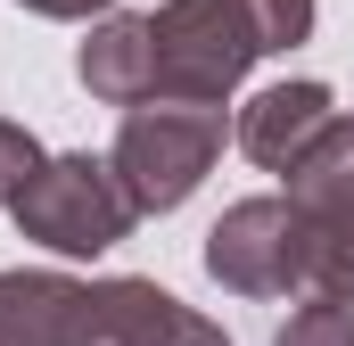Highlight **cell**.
Segmentation results:
<instances>
[{
	"mask_svg": "<svg viewBox=\"0 0 354 346\" xmlns=\"http://www.w3.org/2000/svg\"><path fill=\"white\" fill-rule=\"evenodd\" d=\"M149 33H157V99L223 107L239 75L272 58V25L256 0H165L149 17Z\"/></svg>",
	"mask_w": 354,
	"mask_h": 346,
	"instance_id": "obj_1",
	"label": "cell"
},
{
	"mask_svg": "<svg viewBox=\"0 0 354 346\" xmlns=\"http://www.w3.org/2000/svg\"><path fill=\"white\" fill-rule=\"evenodd\" d=\"M8 223L33 248H50V256H107L115 239H132L140 206L124 198V181H115L107 157L75 149V157H41V165L17 181Z\"/></svg>",
	"mask_w": 354,
	"mask_h": 346,
	"instance_id": "obj_2",
	"label": "cell"
},
{
	"mask_svg": "<svg viewBox=\"0 0 354 346\" xmlns=\"http://www.w3.org/2000/svg\"><path fill=\"white\" fill-rule=\"evenodd\" d=\"M214 157H223V107H206V99H140V107H124V132L107 149V165H115L124 198L140 215H174L214 173Z\"/></svg>",
	"mask_w": 354,
	"mask_h": 346,
	"instance_id": "obj_3",
	"label": "cell"
},
{
	"mask_svg": "<svg viewBox=\"0 0 354 346\" xmlns=\"http://www.w3.org/2000/svg\"><path fill=\"white\" fill-rule=\"evenodd\" d=\"M206 272L231 297H313V215L297 198H239L206 231Z\"/></svg>",
	"mask_w": 354,
	"mask_h": 346,
	"instance_id": "obj_4",
	"label": "cell"
},
{
	"mask_svg": "<svg viewBox=\"0 0 354 346\" xmlns=\"http://www.w3.org/2000/svg\"><path fill=\"white\" fill-rule=\"evenodd\" d=\"M66 346H231V338H223V322L189 313L174 289L115 272V280H83L75 338Z\"/></svg>",
	"mask_w": 354,
	"mask_h": 346,
	"instance_id": "obj_5",
	"label": "cell"
},
{
	"mask_svg": "<svg viewBox=\"0 0 354 346\" xmlns=\"http://www.w3.org/2000/svg\"><path fill=\"white\" fill-rule=\"evenodd\" d=\"M75 83H83L99 107H140V99H157V33H149V17L107 8L83 33V50H75Z\"/></svg>",
	"mask_w": 354,
	"mask_h": 346,
	"instance_id": "obj_6",
	"label": "cell"
},
{
	"mask_svg": "<svg viewBox=\"0 0 354 346\" xmlns=\"http://www.w3.org/2000/svg\"><path fill=\"white\" fill-rule=\"evenodd\" d=\"M338 116V99H330V83H264L248 107H239V124H231V140L256 157L264 173H288L297 157H305V140L322 132Z\"/></svg>",
	"mask_w": 354,
	"mask_h": 346,
	"instance_id": "obj_7",
	"label": "cell"
},
{
	"mask_svg": "<svg viewBox=\"0 0 354 346\" xmlns=\"http://www.w3.org/2000/svg\"><path fill=\"white\" fill-rule=\"evenodd\" d=\"M83 280L66 272H0V346H66Z\"/></svg>",
	"mask_w": 354,
	"mask_h": 346,
	"instance_id": "obj_8",
	"label": "cell"
},
{
	"mask_svg": "<svg viewBox=\"0 0 354 346\" xmlns=\"http://www.w3.org/2000/svg\"><path fill=\"white\" fill-rule=\"evenodd\" d=\"M272 346H354V297H305Z\"/></svg>",
	"mask_w": 354,
	"mask_h": 346,
	"instance_id": "obj_9",
	"label": "cell"
},
{
	"mask_svg": "<svg viewBox=\"0 0 354 346\" xmlns=\"http://www.w3.org/2000/svg\"><path fill=\"white\" fill-rule=\"evenodd\" d=\"M33 165H41V140H33L25 124H8V116H0V206L17 198V181H25Z\"/></svg>",
	"mask_w": 354,
	"mask_h": 346,
	"instance_id": "obj_10",
	"label": "cell"
},
{
	"mask_svg": "<svg viewBox=\"0 0 354 346\" xmlns=\"http://www.w3.org/2000/svg\"><path fill=\"white\" fill-rule=\"evenodd\" d=\"M33 17H99V8H115V0H25Z\"/></svg>",
	"mask_w": 354,
	"mask_h": 346,
	"instance_id": "obj_11",
	"label": "cell"
}]
</instances>
